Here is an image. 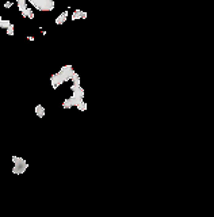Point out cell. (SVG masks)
Instances as JSON below:
<instances>
[{"instance_id": "obj_1", "label": "cell", "mask_w": 214, "mask_h": 217, "mask_svg": "<svg viewBox=\"0 0 214 217\" xmlns=\"http://www.w3.org/2000/svg\"><path fill=\"white\" fill-rule=\"evenodd\" d=\"M35 8L39 11H52L54 8V2L53 0H27Z\"/></svg>"}, {"instance_id": "obj_2", "label": "cell", "mask_w": 214, "mask_h": 217, "mask_svg": "<svg viewBox=\"0 0 214 217\" xmlns=\"http://www.w3.org/2000/svg\"><path fill=\"white\" fill-rule=\"evenodd\" d=\"M50 83H52V87L54 90L57 88V87L61 86L62 83H65V79H64V76H62L61 72H57V73L52 75V76H50Z\"/></svg>"}, {"instance_id": "obj_3", "label": "cell", "mask_w": 214, "mask_h": 217, "mask_svg": "<svg viewBox=\"0 0 214 217\" xmlns=\"http://www.w3.org/2000/svg\"><path fill=\"white\" fill-rule=\"evenodd\" d=\"M81 98H76V96H73L72 95L71 98H67L64 100V103H62V107L64 109H71V107H73V106H76L79 102H81Z\"/></svg>"}, {"instance_id": "obj_4", "label": "cell", "mask_w": 214, "mask_h": 217, "mask_svg": "<svg viewBox=\"0 0 214 217\" xmlns=\"http://www.w3.org/2000/svg\"><path fill=\"white\" fill-rule=\"evenodd\" d=\"M60 72L62 73L65 81H68V80H71V76L73 75L75 71H73V67H72V65H64V67L60 69Z\"/></svg>"}, {"instance_id": "obj_5", "label": "cell", "mask_w": 214, "mask_h": 217, "mask_svg": "<svg viewBox=\"0 0 214 217\" xmlns=\"http://www.w3.org/2000/svg\"><path fill=\"white\" fill-rule=\"evenodd\" d=\"M86 19L87 18V12L86 11H81V10H75L73 11V14H72V21H76V19Z\"/></svg>"}, {"instance_id": "obj_6", "label": "cell", "mask_w": 214, "mask_h": 217, "mask_svg": "<svg viewBox=\"0 0 214 217\" xmlns=\"http://www.w3.org/2000/svg\"><path fill=\"white\" fill-rule=\"evenodd\" d=\"M68 18V11H64L62 14H60L57 18H56V24H62Z\"/></svg>"}, {"instance_id": "obj_7", "label": "cell", "mask_w": 214, "mask_h": 217, "mask_svg": "<svg viewBox=\"0 0 214 217\" xmlns=\"http://www.w3.org/2000/svg\"><path fill=\"white\" fill-rule=\"evenodd\" d=\"M35 114L38 115L39 118H43V117H45V109H43L42 105H37V106H35Z\"/></svg>"}, {"instance_id": "obj_8", "label": "cell", "mask_w": 214, "mask_h": 217, "mask_svg": "<svg viewBox=\"0 0 214 217\" xmlns=\"http://www.w3.org/2000/svg\"><path fill=\"white\" fill-rule=\"evenodd\" d=\"M71 80H72V83H73V84H80V81H81L80 76H79L76 72H73V75L71 76Z\"/></svg>"}, {"instance_id": "obj_9", "label": "cell", "mask_w": 214, "mask_h": 217, "mask_svg": "<svg viewBox=\"0 0 214 217\" xmlns=\"http://www.w3.org/2000/svg\"><path fill=\"white\" fill-rule=\"evenodd\" d=\"M76 107L80 110V111H86V110H87V103L84 102V100H81V102H79L76 105Z\"/></svg>"}, {"instance_id": "obj_10", "label": "cell", "mask_w": 214, "mask_h": 217, "mask_svg": "<svg viewBox=\"0 0 214 217\" xmlns=\"http://www.w3.org/2000/svg\"><path fill=\"white\" fill-rule=\"evenodd\" d=\"M10 24H11V22L10 21H7V19H2V21H0V29H7V27L8 26H10Z\"/></svg>"}, {"instance_id": "obj_11", "label": "cell", "mask_w": 214, "mask_h": 217, "mask_svg": "<svg viewBox=\"0 0 214 217\" xmlns=\"http://www.w3.org/2000/svg\"><path fill=\"white\" fill-rule=\"evenodd\" d=\"M6 33H7L8 36H14V34H15V26H14V24L11 23L10 26H8L7 29H6Z\"/></svg>"}, {"instance_id": "obj_12", "label": "cell", "mask_w": 214, "mask_h": 217, "mask_svg": "<svg viewBox=\"0 0 214 217\" xmlns=\"http://www.w3.org/2000/svg\"><path fill=\"white\" fill-rule=\"evenodd\" d=\"M18 8H19L20 12H23L27 8V4H26V3H24V4H18Z\"/></svg>"}, {"instance_id": "obj_13", "label": "cell", "mask_w": 214, "mask_h": 217, "mask_svg": "<svg viewBox=\"0 0 214 217\" xmlns=\"http://www.w3.org/2000/svg\"><path fill=\"white\" fill-rule=\"evenodd\" d=\"M12 7V2H6L4 3V8H11Z\"/></svg>"}, {"instance_id": "obj_14", "label": "cell", "mask_w": 214, "mask_h": 217, "mask_svg": "<svg viewBox=\"0 0 214 217\" xmlns=\"http://www.w3.org/2000/svg\"><path fill=\"white\" fill-rule=\"evenodd\" d=\"M27 0H17V4H24Z\"/></svg>"}, {"instance_id": "obj_15", "label": "cell", "mask_w": 214, "mask_h": 217, "mask_svg": "<svg viewBox=\"0 0 214 217\" xmlns=\"http://www.w3.org/2000/svg\"><path fill=\"white\" fill-rule=\"evenodd\" d=\"M27 39H29V41H34V37L30 36V37H27Z\"/></svg>"}, {"instance_id": "obj_16", "label": "cell", "mask_w": 214, "mask_h": 217, "mask_svg": "<svg viewBox=\"0 0 214 217\" xmlns=\"http://www.w3.org/2000/svg\"><path fill=\"white\" fill-rule=\"evenodd\" d=\"M2 19H3V18H2V15H0V21H2Z\"/></svg>"}]
</instances>
